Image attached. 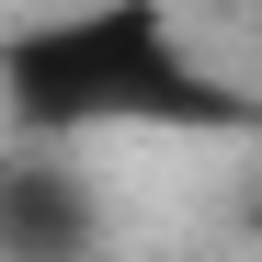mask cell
<instances>
[{"instance_id": "cell-2", "label": "cell", "mask_w": 262, "mask_h": 262, "mask_svg": "<svg viewBox=\"0 0 262 262\" xmlns=\"http://www.w3.org/2000/svg\"><path fill=\"white\" fill-rule=\"evenodd\" d=\"M103 251V194L69 148H0V262H92Z\"/></svg>"}, {"instance_id": "cell-1", "label": "cell", "mask_w": 262, "mask_h": 262, "mask_svg": "<svg viewBox=\"0 0 262 262\" xmlns=\"http://www.w3.org/2000/svg\"><path fill=\"white\" fill-rule=\"evenodd\" d=\"M0 114L23 148L80 137H262V92L216 80L160 0H103V12H46L0 34Z\"/></svg>"}]
</instances>
